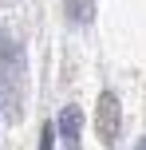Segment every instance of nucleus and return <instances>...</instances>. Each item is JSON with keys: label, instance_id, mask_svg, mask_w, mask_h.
I'll return each mask as SVG.
<instances>
[{"label": "nucleus", "instance_id": "1", "mask_svg": "<svg viewBox=\"0 0 146 150\" xmlns=\"http://www.w3.org/2000/svg\"><path fill=\"white\" fill-rule=\"evenodd\" d=\"M95 130H99V142L103 146H115L118 142V130H123V103H118L115 91H103L99 107H95Z\"/></svg>", "mask_w": 146, "mask_h": 150}, {"label": "nucleus", "instance_id": "2", "mask_svg": "<svg viewBox=\"0 0 146 150\" xmlns=\"http://www.w3.org/2000/svg\"><path fill=\"white\" fill-rule=\"evenodd\" d=\"M55 130H59V142L67 150H79L83 142H79V130H83V111H79L75 103H67L59 111V119H55Z\"/></svg>", "mask_w": 146, "mask_h": 150}, {"label": "nucleus", "instance_id": "3", "mask_svg": "<svg viewBox=\"0 0 146 150\" xmlns=\"http://www.w3.org/2000/svg\"><path fill=\"white\" fill-rule=\"evenodd\" d=\"M39 150H55V122H47L39 130Z\"/></svg>", "mask_w": 146, "mask_h": 150}, {"label": "nucleus", "instance_id": "4", "mask_svg": "<svg viewBox=\"0 0 146 150\" xmlns=\"http://www.w3.org/2000/svg\"><path fill=\"white\" fill-rule=\"evenodd\" d=\"M134 150H146V138H138V146H134Z\"/></svg>", "mask_w": 146, "mask_h": 150}]
</instances>
